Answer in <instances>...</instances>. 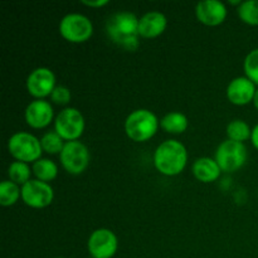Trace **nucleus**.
<instances>
[{
	"instance_id": "obj_1",
	"label": "nucleus",
	"mask_w": 258,
	"mask_h": 258,
	"mask_svg": "<svg viewBox=\"0 0 258 258\" xmlns=\"http://www.w3.org/2000/svg\"><path fill=\"white\" fill-rule=\"evenodd\" d=\"M106 33L108 38L118 47L128 52L139 48V18L131 12H117L106 22Z\"/></svg>"
},
{
	"instance_id": "obj_2",
	"label": "nucleus",
	"mask_w": 258,
	"mask_h": 258,
	"mask_svg": "<svg viewBox=\"0 0 258 258\" xmlns=\"http://www.w3.org/2000/svg\"><path fill=\"white\" fill-rule=\"evenodd\" d=\"M154 166L165 176H176L185 169L188 163L186 148L178 140H165L155 149Z\"/></svg>"
},
{
	"instance_id": "obj_3",
	"label": "nucleus",
	"mask_w": 258,
	"mask_h": 258,
	"mask_svg": "<svg viewBox=\"0 0 258 258\" xmlns=\"http://www.w3.org/2000/svg\"><path fill=\"white\" fill-rule=\"evenodd\" d=\"M160 121L153 111L138 108L133 111L125 120V133L135 143H146L158 133Z\"/></svg>"
},
{
	"instance_id": "obj_4",
	"label": "nucleus",
	"mask_w": 258,
	"mask_h": 258,
	"mask_svg": "<svg viewBox=\"0 0 258 258\" xmlns=\"http://www.w3.org/2000/svg\"><path fill=\"white\" fill-rule=\"evenodd\" d=\"M8 151L17 161L23 163H35L42 158L43 149L40 145V139L33 134L20 133L13 134L8 140Z\"/></svg>"
},
{
	"instance_id": "obj_5",
	"label": "nucleus",
	"mask_w": 258,
	"mask_h": 258,
	"mask_svg": "<svg viewBox=\"0 0 258 258\" xmlns=\"http://www.w3.org/2000/svg\"><path fill=\"white\" fill-rule=\"evenodd\" d=\"M248 153L243 143L233 140L222 141L216 150V161L223 173H234L246 164Z\"/></svg>"
},
{
	"instance_id": "obj_6",
	"label": "nucleus",
	"mask_w": 258,
	"mask_h": 258,
	"mask_svg": "<svg viewBox=\"0 0 258 258\" xmlns=\"http://www.w3.org/2000/svg\"><path fill=\"white\" fill-rule=\"evenodd\" d=\"M59 34L67 42L85 43L92 37L93 24L90 18L81 13H70L60 19Z\"/></svg>"
},
{
	"instance_id": "obj_7",
	"label": "nucleus",
	"mask_w": 258,
	"mask_h": 258,
	"mask_svg": "<svg viewBox=\"0 0 258 258\" xmlns=\"http://www.w3.org/2000/svg\"><path fill=\"white\" fill-rule=\"evenodd\" d=\"M85 117L76 107H66L54 118V131L67 143L76 141L85 131Z\"/></svg>"
},
{
	"instance_id": "obj_8",
	"label": "nucleus",
	"mask_w": 258,
	"mask_h": 258,
	"mask_svg": "<svg viewBox=\"0 0 258 258\" xmlns=\"http://www.w3.org/2000/svg\"><path fill=\"white\" fill-rule=\"evenodd\" d=\"M60 165L68 174L80 175L90 164V150L81 141H67L59 154Z\"/></svg>"
},
{
	"instance_id": "obj_9",
	"label": "nucleus",
	"mask_w": 258,
	"mask_h": 258,
	"mask_svg": "<svg viewBox=\"0 0 258 258\" xmlns=\"http://www.w3.org/2000/svg\"><path fill=\"white\" fill-rule=\"evenodd\" d=\"M117 248V236L108 228L95 229L88 237L87 249L92 258H112Z\"/></svg>"
},
{
	"instance_id": "obj_10",
	"label": "nucleus",
	"mask_w": 258,
	"mask_h": 258,
	"mask_svg": "<svg viewBox=\"0 0 258 258\" xmlns=\"http://www.w3.org/2000/svg\"><path fill=\"white\" fill-rule=\"evenodd\" d=\"M54 199V191L49 183L38 179H30L22 186V201L33 209H43L50 206Z\"/></svg>"
},
{
	"instance_id": "obj_11",
	"label": "nucleus",
	"mask_w": 258,
	"mask_h": 258,
	"mask_svg": "<svg viewBox=\"0 0 258 258\" xmlns=\"http://www.w3.org/2000/svg\"><path fill=\"white\" fill-rule=\"evenodd\" d=\"M27 91L35 100H44L52 95L55 86V75L48 67H38L28 75L25 81Z\"/></svg>"
},
{
	"instance_id": "obj_12",
	"label": "nucleus",
	"mask_w": 258,
	"mask_h": 258,
	"mask_svg": "<svg viewBox=\"0 0 258 258\" xmlns=\"http://www.w3.org/2000/svg\"><path fill=\"white\" fill-rule=\"evenodd\" d=\"M257 87L251 80L243 77H236L227 86V98L231 103L236 106H246L253 102Z\"/></svg>"
},
{
	"instance_id": "obj_13",
	"label": "nucleus",
	"mask_w": 258,
	"mask_h": 258,
	"mask_svg": "<svg viewBox=\"0 0 258 258\" xmlns=\"http://www.w3.org/2000/svg\"><path fill=\"white\" fill-rule=\"evenodd\" d=\"M24 118L28 126L33 128H44L54 118L50 102L45 100H34L25 107Z\"/></svg>"
},
{
	"instance_id": "obj_14",
	"label": "nucleus",
	"mask_w": 258,
	"mask_h": 258,
	"mask_svg": "<svg viewBox=\"0 0 258 258\" xmlns=\"http://www.w3.org/2000/svg\"><path fill=\"white\" fill-rule=\"evenodd\" d=\"M227 7L219 0H203L196 7V17L202 24L208 27H217L226 20Z\"/></svg>"
},
{
	"instance_id": "obj_15",
	"label": "nucleus",
	"mask_w": 258,
	"mask_h": 258,
	"mask_svg": "<svg viewBox=\"0 0 258 258\" xmlns=\"http://www.w3.org/2000/svg\"><path fill=\"white\" fill-rule=\"evenodd\" d=\"M168 27V19L161 12H149L139 18V34L141 38L153 39L165 32Z\"/></svg>"
},
{
	"instance_id": "obj_16",
	"label": "nucleus",
	"mask_w": 258,
	"mask_h": 258,
	"mask_svg": "<svg viewBox=\"0 0 258 258\" xmlns=\"http://www.w3.org/2000/svg\"><path fill=\"white\" fill-rule=\"evenodd\" d=\"M191 171L197 180L206 184L218 180L222 174V169L219 168L216 159L208 158V156H202L197 159L191 166Z\"/></svg>"
},
{
	"instance_id": "obj_17",
	"label": "nucleus",
	"mask_w": 258,
	"mask_h": 258,
	"mask_svg": "<svg viewBox=\"0 0 258 258\" xmlns=\"http://www.w3.org/2000/svg\"><path fill=\"white\" fill-rule=\"evenodd\" d=\"M160 126L168 134H183L188 128L189 120L184 113L171 111L163 116L160 120Z\"/></svg>"
},
{
	"instance_id": "obj_18",
	"label": "nucleus",
	"mask_w": 258,
	"mask_h": 258,
	"mask_svg": "<svg viewBox=\"0 0 258 258\" xmlns=\"http://www.w3.org/2000/svg\"><path fill=\"white\" fill-rule=\"evenodd\" d=\"M32 171L35 175V179L40 181H52L57 178L58 175V165L50 159L40 158L35 163H33Z\"/></svg>"
},
{
	"instance_id": "obj_19",
	"label": "nucleus",
	"mask_w": 258,
	"mask_h": 258,
	"mask_svg": "<svg viewBox=\"0 0 258 258\" xmlns=\"http://www.w3.org/2000/svg\"><path fill=\"white\" fill-rule=\"evenodd\" d=\"M227 136L229 140L237 141V143H243L247 140H251L252 128L248 123L241 118L232 120L227 125Z\"/></svg>"
},
{
	"instance_id": "obj_20",
	"label": "nucleus",
	"mask_w": 258,
	"mask_h": 258,
	"mask_svg": "<svg viewBox=\"0 0 258 258\" xmlns=\"http://www.w3.org/2000/svg\"><path fill=\"white\" fill-rule=\"evenodd\" d=\"M22 198V186L12 180H3L0 183V204L3 207H12Z\"/></svg>"
},
{
	"instance_id": "obj_21",
	"label": "nucleus",
	"mask_w": 258,
	"mask_h": 258,
	"mask_svg": "<svg viewBox=\"0 0 258 258\" xmlns=\"http://www.w3.org/2000/svg\"><path fill=\"white\" fill-rule=\"evenodd\" d=\"M33 174L32 168L29 164L23 163V161H13L8 168V176L9 180L13 183L18 184L19 186H23L30 180V175Z\"/></svg>"
},
{
	"instance_id": "obj_22",
	"label": "nucleus",
	"mask_w": 258,
	"mask_h": 258,
	"mask_svg": "<svg viewBox=\"0 0 258 258\" xmlns=\"http://www.w3.org/2000/svg\"><path fill=\"white\" fill-rule=\"evenodd\" d=\"M237 13H238L239 19L246 24L253 25V27L258 25V0L242 2V4L237 9Z\"/></svg>"
},
{
	"instance_id": "obj_23",
	"label": "nucleus",
	"mask_w": 258,
	"mask_h": 258,
	"mask_svg": "<svg viewBox=\"0 0 258 258\" xmlns=\"http://www.w3.org/2000/svg\"><path fill=\"white\" fill-rule=\"evenodd\" d=\"M64 140L54 130L48 131L40 138V145H42L43 151L50 154V155L60 154V151L64 148Z\"/></svg>"
},
{
	"instance_id": "obj_24",
	"label": "nucleus",
	"mask_w": 258,
	"mask_h": 258,
	"mask_svg": "<svg viewBox=\"0 0 258 258\" xmlns=\"http://www.w3.org/2000/svg\"><path fill=\"white\" fill-rule=\"evenodd\" d=\"M243 70L246 77L258 86V48L252 49L246 55L243 62Z\"/></svg>"
},
{
	"instance_id": "obj_25",
	"label": "nucleus",
	"mask_w": 258,
	"mask_h": 258,
	"mask_svg": "<svg viewBox=\"0 0 258 258\" xmlns=\"http://www.w3.org/2000/svg\"><path fill=\"white\" fill-rule=\"evenodd\" d=\"M71 98H72V93H71L70 88L66 87V86H57L50 95V101L55 105L60 106L70 103Z\"/></svg>"
},
{
	"instance_id": "obj_26",
	"label": "nucleus",
	"mask_w": 258,
	"mask_h": 258,
	"mask_svg": "<svg viewBox=\"0 0 258 258\" xmlns=\"http://www.w3.org/2000/svg\"><path fill=\"white\" fill-rule=\"evenodd\" d=\"M108 0H81V4L86 5L88 8H102L108 4Z\"/></svg>"
},
{
	"instance_id": "obj_27",
	"label": "nucleus",
	"mask_w": 258,
	"mask_h": 258,
	"mask_svg": "<svg viewBox=\"0 0 258 258\" xmlns=\"http://www.w3.org/2000/svg\"><path fill=\"white\" fill-rule=\"evenodd\" d=\"M251 143L254 146V149L258 150V123L252 128V135H251Z\"/></svg>"
},
{
	"instance_id": "obj_28",
	"label": "nucleus",
	"mask_w": 258,
	"mask_h": 258,
	"mask_svg": "<svg viewBox=\"0 0 258 258\" xmlns=\"http://www.w3.org/2000/svg\"><path fill=\"white\" fill-rule=\"evenodd\" d=\"M253 105L254 107L258 110V87H257V91H256V95H254V98H253Z\"/></svg>"
},
{
	"instance_id": "obj_29",
	"label": "nucleus",
	"mask_w": 258,
	"mask_h": 258,
	"mask_svg": "<svg viewBox=\"0 0 258 258\" xmlns=\"http://www.w3.org/2000/svg\"><path fill=\"white\" fill-rule=\"evenodd\" d=\"M55 258H64V257H55Z\"/></svg>"
},
{
	"instance_id": "obj_30",
	"label": "nucleus",
	"mask_w": 258,
	"mask_h": 258,
	"mask_svg": "<svg viewBox=\"0 0 258 258\" xmlns=\"http://www.w3.org/2000/svg\"><path fill=\"white\" fill-rule=\"evenodd\" d=\"M91 258H92V257H91Z\"/></svg>"
}]
</instances>
